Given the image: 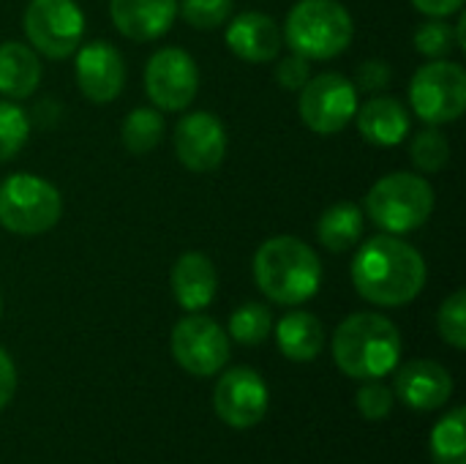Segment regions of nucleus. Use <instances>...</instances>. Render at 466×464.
Here are the masks:
<instances>
[{
	"mask_svg": "<svg viewBox=\"0 0 466 464\" xmlns=\"http://www.w3.org/2000/svg\"><path fill=\"white\" fill-rule=\"evenodd\" d=\"M336 366L355 380H380L390 375L401 358V334L385 314H350L333 336Z\"/></svg>",
	"mask_w": 466,
	"mask_h": 464,
	"instance_id": "nucleus-3",
	"label": "nucleus"
},
{
	"mask_svg": "<svg viewBox=\"0 0 466 464\" xmlns=\"http://www.w3.org/2000/svg\"><path fill=\"white\" fill-rule=\"evenodd\" d=\"M466 413L464 407L445 416L431 435V454L437 464H466Z\"/></svg>",
	"mask_w": 466,
	"mask_h": 464,
	"instance_id": "nucleus-25",
	"label": "nucleus"
},
{
	"mask_svg": "<svg viewBox=\"0 0 466 464\" xmlns=\"http://www.w3.org/2000/svg\"><path fill=\"white\" fill-rule=\"evenodd\" d=\"M213 405H216L218 418L229 424L232 429L257 427L268 413L265 380L254 369H246V366L229 369L216 386Z\"/></svg>",
	"mask_w": 466,
	"mask_h": 464,
	"instance_id": "nucleus-14",
	"label": "nucleus"
},
{
	"mask_svg": "<svg viewBox=\"0 0 466 464\" xmlns=\"http://www.w3.org/2000/svg\"><path fill=\"white\" fill-rule=\"evenodd\" d=\"M355 405L369 421H380L393 410V394L388 386H382L377 380H366V386H360V391L355 397Z\"/></svg>",
	"mask_w": 466,
	"mask_h": 464,
	"instance_id": "nucleus-32",
	"label": "nucleus"
},
{
	"mask_svg": "<svg viewBox=\"0 0 466 464\" xmlns=\"http://www.w3.org/2000/svg\"><path fill=\"white\" fill-rule=\"evenodd\" d=\"M224 38L229 52L246 63H270L284 46L281 25L262 11H243L238 16H229Z\"/></svg>",
	"mask_w": 466,
	"mask_h": 464,
	"instance_id": "nucleus-15",
	"label": "nucleus"
},
{
	"mask_svg": "<svg viewBox=\"0 0 466 464\" xmlns=\"http://www.w3.org/2000/svg\"><path fill=\"white\" fill-rule=\"evenodd\" d=\"M393 82V68L388 60H380V57H369L363 60L358 68H355V90L358 93H366V96H377L382 90H388Z\"/></svg>",
	"mask_w": 466,
	"mask_h": 464,
	"instance_id": "nucleus-31",
	"label": "nucleus"
},
{
	"mask_svg": "<svg viewBox=\"0 0 466 464\" xmlns=\"http://www.w3.org/2000/svg\"><path fill=\"white\" fill-rule=\"evenodd\" d=\"M22 30L27 44L49 57H74L85 38V11L76 0H30L22 14Z\"/></svg>",
	"mask_w": 466,
	"mask_h": 464,
	"instance_id": "nucleus-8",
	"label": "nucleus"
},
{
	"mask_svg": "<svg viewBox=\"0 0 466 464\" xmlns=\"http://www.w3.org/2000/svg\"><path fill=\"white\" fill-rule=\"evenodd\" d=\"M16 391V369L14 361L5 350H0V410L8 407V402L14 399Z\"/></svg>",
	"mask_w": 466,
	"mask_h": 464,
	"instance_id": "nucleus-34",
	"label": "nucleus"
},
{
	"mask_svg": "<svg viewBox=\"0 0 466 464\" xmlns=\"http://www.w3.org/2000/svg\"><path fill=\"white\" fill-rule=\"evenodd\" d=\"M167 123L161 109L156 107H134L120 123V142L131 156L153 153L164 139Z\"/></svg>",
	"mask_w": 466,
	"mask_h": 464,
	"instance_id": "nucleus-23",
	"label": "nucleus"
},
{
	"mask_svg": "<svg viewBox=\"0 0 466 464\" xmlns=\"http://www.w3.org/2000/svg\"><path fill=\"white\" fill-rule=\"evenodd\" d=\"M172 356L188 375L210 377L229 361V336L216 320L188 312L172 328Z\"/></svg>",
	"mask_w": 466,
	"mask_h": 464,
	"instance_id": "nucleus-11",
	"label": "nucleus"
},
{
	"mask_svg": "<svg viewBox=\"0 0 466 464\" xmlns=\"http://www.w3.org/2000/svg\"><path fill=\"white\" fill-rule=\"evenodd\" d=\"M437 331L440 336L456 347V350H464L466 347V293L464 290H456L453 295H448L440 306V314H437Z\"/></svg>",
	"mask_w": 466,
	"mask_h": 464,
	"instance_id": "nucleus-30",
	"label": "nucleus"
},
{
	"mask_svg": "<svg viewBox=\"0 0 466 464\" xmlns=\"http://www.w3.org/2000/svg\"><path fill=\"white\" fill-rule=\"evenodd\" d=\"M437 205L434 186L420 172H390L363 197V216L388 235L420 230Z\"/></svg>",
	"mask_w": 466,
	"mask_h": 464,
	"instance_id": "nucleus-5",
	"label": "nucleus"
},
{
	"mask_svg": "<svg viewBox=\"0 0 466 464\" xmlns=\"http://www.w3.org/2000/svg\"><path fill=\"white\" fill-rule=\"evenodd\" d=\"M63 216L57 186L33 172H14L0 183V227L14 235H44Z\"/></svg>",
	"mask_w": 466,
	"mask_h": 464,
	"instance_id": "nucleus-6",
	"label": "nucleus"
},
{
	"mask_svg": "<svg viewBox=\"0 0 466 464\" xmlns=\"http://www.w3.org/2000/svg\"><path fill=\"white\" fill-rule=\"evenodd\" d=\"M350 276L363 301L393 309L412 304L423 293L429 265L401 235L380 232L358 246Z\"/></svg>",
	"mask_w": 466,
	"mask_h": 464,
	"instance_id": "nucleus-1",
	"label": "nucleus"
},
{
	"mask_svg": "<svg viewBox=\"0 0 466 464\" xmlns=\"http://www.w3.org/2000/svg\"><path fill=\"white\" fill-rule=\"evenodd\" d=\"M235 0H177V14L194 30H216L229 22Z\"/></svg>",
	"mask_w": 466,
	"mask_h": 464,
	"instance_id": "nucleus-29",
	"label": "nucleus"
},
{
	"mask_svg": "<svg viewBox=\"0 0 466 464\" xmlns=\"http://www.w3.org/2000/svg\"><path fill=\"white\" fill-rule=\"evenodd\" d=\"M309 79H311V60H306L303 55L289 52L287 57H281V60L276 63V82H279L284 90L298 93Z\"/></svg>",
	"mask_w": 466,
	"mask_h": 464,
	"instance_id": "nucleus-33",
	"label": "nucleus"
},
{
	"mask_svg": "<svg viewBox=\"0 0 466 464\" xmlns=\"http://www.w3.org/2000/svg\"><path fill=\"white\" fill-rule=\"evenodd\" d=\"M254 282L279 306H300L322 287L319 254L295 235H273L254 254Z\"/></svg>",
	"mask_w": 466,
	"mask_h": 464,
	"instance_id": "nucleus-2",
	"label": "nucleus"
},
{
	"mask_svg": "<svg viewBox=\"0 0 466 464\" xmlns=\"http://www.w3.org/2000/svg\"><path fill=\"white\" fill-rule=\"evenodd\" d=\"M0 314H3V298H0Z\"/></svg>",
	"mask_w": 466,
	"mask_h": 464,
	"instance_id": "nucleus-37",
	"label": "nucleus"
},
{
	"mask_svg": "<svg viewBox=\"0 0 466 464\" xmlns=\"http://www.w3.org/2000/svg\"><path fill=\"white\" fill-rule=\"evenodd\" d=\"M169 287L180 309L186 312L208 309L218 293V273L213 260L202 252H183L172 265Z\"/></svg>",
	"mask_w": 466,
	"mask_h": 464,
	"instance_id": "nucleus-18",
	"label": "nucleus"
},
{
	"mask_svg": "<svg viewBox=\"0 0 466 464\" xmlns=\"http://www.w3.org/2000/svg\"><path fill=\"white\" fill-rule=\"evenodd\" d=\"M74 79L93 104L115 101L126 88V60L109 41H87L74 52Z\"/></svg>",
	"mask_w": 466,
	"mask_h": 464,
	"instance_id": "nucleus-13",
	"label": "nucleus"
},
{
	"mask_svg": "<svg viewBox=\"0 0 466 464\" xmlns=\"http://www.w3.org/2000/svg\"><path fill=\"white\" fill-rule=\"evenodd\" d=\"M355 123L360 137L374 148H396L407 139L412 129L410 109L396 96L385 93H377L366 104H358Z\"/></svg>",
	"mask_w": 466,
	"mask_h": 464,
	"instance_id": "nucleus-17",
	"label": "nucleus"
},
{
	"mask_svg": "<svg viewBox=\"0 0 466 464\" xmlns=\"http://www.w3.org/2000/svg\"><path fill=\"white\" fill-rule=\"evenodd\" d=\"M412 44H415L418 55L429 57V60L451 57V52L459 49L453 25H448L445 19H437V16H429L423 25H418L415 36H412Z\"/></svg>",
	"mask_w": 466,
	"mask_h": 464,
	"instance_id": "nucleus-28",
	"label": "nucleus"
},
{
	"mask_svg": "<svg viewBox=\"0 0 466 464\" xmlns=\"http://www.w3.org/2000/svg\"><path fill=\"white\" fill-rule=\"evenodd\" d=\"M396 391L412 410H437L453 394V377L437 361H410L396 375Z\"/></svg>",
	"mask_w": 466,
	"mask_h": 464,
	"instance_id": "nucleus-19",
	"label": "nucleus"
},
{
	"mask_svg": "<svg viewBox=\"0 0 466 464\" xmlns=\"http://www.w3.org/2000/svg\"><path fill=\"white\" fill-rule=\"evenodd\" d=\"M410 161L420 175H437L451 164V139L440 126L420 129L410 142Z\"/></svg>",
	"mask_w": 466,
	"mask_h": 464,
	"instance_id": "nucleus-24",
	"label": "nucleus"
},
{
	"mask_svg": "<svg viewBox=\"0 0 466 464\" xmlns=\"http://www.w3.org/2000/svg\"><path fill=\"white\" fill-rule=\"evenodd\" d=\"M284 44L306 60H333L352 46L355 22L341 0H298L281 27Z\"/></svg>",
	"mask_w": 466,
	"mask_h": 464,
	"instance_id": "nucleus-4",
	"label": "nucleus"
},
{
	"mask_svg": "<svg viewBox=\"0 0 466 464\" xmlns=\"http://www.w3.org/2000/svg\"><path fill=\"white\" fill-rule=\"evenodd\" d=\"M27 139H30L27 112L11 98H0V164L16 159L27 145Z\"/></svg>",
	"mask_w": 466,
	"mask_h": 464,
	"instance_id": "nucleus-26",
	"label": "nucleus"
},
{
	"mask_svg": "<svg viewBox=\"0 0 466 464\" xmlns=\"http://www.w3.org/2000/svg\"><path fill=\"white\" fill-rule=\"evenodd\" d=\"M109 16L128 41H156L177 19V0H109Z\"/></svg>",
	"mask_w": 466,
	"mask_h": 464,
	"instance_id": "nucleus-16",
	"label": "nucleus"
},
{
	"mask_svg": "<svg viewBox=\"0 0 466 464\" xmlns=\"http://www.w3.org/2000/svg\"><path fill=\"white\" fill-rule=\"evenodd\" d=\"M453 33H456V46L466 49V14H461V11H459V22H456Z\"/></svg>",
	"mask_w": 466,
	"mask_h": 464,
	"instance_id": "nucleus-36",
	"label": "nucleus"
},
{
	"mask_svg": "<svg viewBox=\"0 0 466 464\" xmlns=\"http://www.w3.org/2000/svg\"><path fill=\"white\" fill-rule=\"evenodd\" d=\"M273 314L265 304H243L229 317V336L240 345H262L270 336Z\"/></svg>",
	"mask_w": 466,
	"mask_h": 464,
	"instance_id": "nucleus-27",
	"label": "nucleus"
},
{
	"mask_svg": "<svg viewBox=\"0 0 466 464\" xmlns=\"http://www.w3.org/2000/svg\"><path fill=\"white\" fill-rule=\"evenodd\" d=\"M410 109L426 126L456 123L466 112L464 66L451 57L420 66L410 79Z\"/></svg>",
	"mask_w": 466,
	"mask_h": 464,
	"instance_id": "nucleus-7",
	"label": "nucleus"
},
{
	"mask_svg": "<svg viewBox=\"0 0 466 464\" xmlns=\"http://www.w3.org/2000/svg\"><path fill=\"white\" fill-rule=\"evenodd\" d=\"M276 342L289 361H314L325 347V328L309 312H289L276 325Z\"/></svg>",
	"mask_w": 466,
	"mask_h": 464,
	"instance_id": "nucleus-21",
	"label": "nucleus"
},
{
	"mask_svg": "<svg viewBox=\"0 0 466 464\" xmlns=\"http://www.w3.org/2000/svg\"><path fill=\"white\" fill-rule=\"evenodd\" d=\"M298 112L309 131L319 137L341 134L358 112V90L350 77L339 71H322L311 77L300 90Z\"/></svg>",
	"mask_w": 466,
	"mask_h": 464,
	"instance_id": "nucleus-9",
	"label": "nucleus"
},
{
	"mask_svg": "<svg viewBox=\"0 0 466 464\" xmlns=\"http://www.w3.org/2000/svg\"><path fill=\"white\" fill-rule=\"evenodd\" d=\"M175 156L188 172H213L227 159V129L216 112H186L175 123Z\"/></svg>",
	"mask_w": 466,
	"mask_h": 464,
	"instance_id": "nucleus-12",
	"label": "nucleus"
},
{
	"mask_svg": "<svg viewBox=\"0 0 466 464\" xmlns=\"http://www.w3.org/2000/svg\"><path fill=\"white\" fill-rule=\"evenodd\" d=\"M363 227H366V216H363L360 205L333 202L330 208L322 211V216L317 222V241L322 243V249H328L333 254H344L360 243Z\"/></svg>",
	"mask_w": 466,
	"mask_h": 464,
	"instance_id": "nucleus-22",
	"label": "nucleus"
},
{
	"mask_svg": "<svg viewBox=\"0 0 466 464\" xmlns=\"http://www.w3.org/2000/svg\"><path fill=\"white\" fill-rule=\"evenodd\" d=\"M410 3L423 16H437V19H448L451 14H459L464 5V0H410Z\"/></svg>",
	"mask_w": 466,
	"mask_h": 464,
	"instance_id": "nucleus-35",
	"label": "nucleus"
},
{
	"mask_svg": "<svg viewBox=\"0 0 466 464\" xmlns=\"http://www.w3.org/2000/svg\"><path fill=\"white\" fill-rule=\"evenodd\" d=\"M145 93L161 112H183L199 93V66L180 46H161L145 63Z\"/></svg>",
	"mask_w": 466,
	"mask_h": 464,
	"instance_id": "nucleus-10",
	"label": "nucleus"
},
{
	"mask_svg": "<svg viewBox=\"0 0 466 464\" xmlns=\"http://www.w3.org/2000/svg\"><path fill=\"white\" fill-rule=\"evenodd\" d=\"M41 57L25 41L0 44V96L11 101L30 98L41 85Z\"/></svg>",
	"mask_w": 466,
	"mask_h": 464,
	"instance_id": "nucleus-20",
	"label": "nucleus"
}]
</instances>
